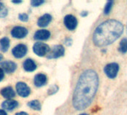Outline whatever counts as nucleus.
<instances>
[{
	"mask_svg": "<svg viewBox=\"0 0 127 115\" xmlns=\"http://www.w3.org/2000/svg\"><path fill=\"white\" fill-rule=\"evenodd\" d=\"M64 26H66V28L67 29L73 31L76 28L77 24H78V21H77V19L74 16L69 14L64 17Z\"/></svg>",
	"mask_w": 127,
	"mask_h": 115,
	"instance_id": "obj_9",
	"label": "nucleus"
},
{
	"mask_svg": "<svg viewBox=\"0 0 127 115\" xmlns=\"http://www.w3.org/2000/svg\"><path fill=\"white\" fill-rule=\"evenodd\" d=\"M2 69L7 73H12L17 69V64L11 61H5L0 64Z\"/></svg>",
	"mask_w": 127,
	"mask_h": 115,
	"instance_id": "obj_10",
	"label": "nucleus"
},
{
	"mask_svg": "<svg viewBox=\"0 0 127 115\" xmlns=\"http://www.w3.org/2000/svg\"><path fill=\"white\" fill-rule=\"evenodd\" d=\"M50 37V32L48 30L41 29L38 30L34 33V38L37 40H46Z\"/></svg>",
	"mask_w": 127,
	"mask_h": 115,
	"instance_id": "obj_11",
	"label": "nucleus"
},
{
	"mask_svg": "<svg viewBox=\"0 0 127 115\" xmlns=\"http://www.w3.org/2000/svg\"><path fill=\"white\" fill-rule=\"evenodd\" d=\"M64 48L61 45H56L52 47V49L49 52V55L47 56V58L52 59V58H57L61 57L64 54Z\"/></svg>",
	"mask_w": 127,
	"mask_h": 115,
	"instance_id": "obj_5",
	"label": "nucleus"
},
{
	"mask_svg": "<svg viewBox=\"0 0 127 115\" xmlns=\"http://www.w3.org/2000/svg\"><path fill=\"white\" fill-rule=\"evenodd\" d=\"M12 2L14 4H19V3H22V1H12Z\"/></svg>",
	"mask_w": 127,
	"mask_h": 115,
	"instance_id": "obj_30",
	"label": "nucleus"
},
{
	"mask_svg": "<svg viewBox=\"0 0 127 115\" xmlns=\"http://www.w3.org/2000/svg\"><path fill=\"white\" fill-rule=\"evenodd\" d=\"M23 68L27 72H32L36 70L37 65L32 59L28 58L23 63Z\"/></svg>",
	"mask_w": 127,
	"mask_h": 115,
	"instance_id": "obj_16",
	"label": "nucleus"
},
{
	"mask_svg": "<svg viewBox=\"0 0 127 115\" xmlns=\"http://www.w3.org/2000/svg\"><path fill=\"white\" fill-rule=\"evenodd\" d=\"M46 82H47L46 76L43 73H38L34 76V83L35 86H37L38 87L45 85L46 84Z\"/></svg>",
	"mask_w": 127,
	"mask_h": 115,
	"instance_id": "obj_12",
	"label": "nucleus"
},
{
	"mask_svg": "<svg viewBox=\"0 0 127 115\" xmlns=\"http://www.w3.org/2000/svg\"><path fill=\"white\" fill-rule=\"evenodd\" d=\"M16 90H17V92L19 94V96H20L22 97H27L31 93L30 87L26 83L21 82L17 83Z\"/></svg>",
	"mask_w": 127,
	"mask_h": 115,
	"instance_id": "obj_7",
	"label": "nucleus"
},
{
	"mask_svg": "<svg viewBox=\"0 0 127 115\" xmlns=\"http://www.w3.org/2000/svg\"><path fill=\"white\" fill-rule=\"evenodd\" d=\"M99 78L92 70H85L80 76L73 96V105L79 111L87 108L97 91Z\"/></svg>",
	"mask_w": 127,
	"mask_h": 115,
	"instance_id": "obj_1",
	"label": "nucleus"
},
{
	"mask_svg": "<svg viewBox=\"0 0 127 115\" xmlns=\"http://www.w3.org/2000/svg\"><path fill=\"white\" fill-rule=\"evenodd\" d=\"M2 59H3V55L2 54H0V61H1Z\"/></svg>",
	"mask_w": 127,
	"mask_h": 115,
	"instance_id": "obj_31",
	"label": "nucleus"
},
{
	"mask_svg": "<svg viewBox=\"0 0 127 115\" xmlns=\"http://www.w3.org/2000/svg\"><path fill=\"white\" fill-rule=\"evenodd\" d=\"M72 43H73V40H72L71 38H67V39L65 40V42H64V43H65L67 46H70V45L72 44Z\"/></svg>",
	"mask_w": 127,
	"mask_h": 115,
	"instance_id": "obj_25",
	"label": "nucleus"
},
{
	"mask_svg": "<svg viewBox=\"0 0 127 115\" xmlns=\"http://www.w3.org/2000/svg\"><path fill=\"white\" fill-rule=\"evenodd\" d=\"M4 76H5V74H4V70L0 68V82H1L3 79H4Z\"/></svg>",
	"mask_w": 127,
	"mask_h": 115,
	"instance_id": "obj_26",
	"label": "nucleus"
},
{
	"mask_svg": "<svg viewBox=\"0 0 127 115\" xmlns=\"http://www.w3.org/2000/svg\"><path fill=\"white\" fill-rule=\"evenodd\" d=\"M10 47V40L8 37H5L0 40V50L2 52H6Z\"/></svg>",
	"mask_w": 127,
	"mask_h": 115,
	"instance_id": "obj_17",
	"label": "nucleus"
},
{
	"mask_svg": "<svg viewBox=\"0 0 127 115\" xmlns=\"http://www.w3.org/2000/svg\"><path fill=\"white\" fill-rule=\"evenodd\" d=\"M18 17H19V20L23 22H27L29 20V16L27 14H25V13L20 14Z\"/></svg>",
	"mask_w": 127,
	"mask_h": 115,
	"instance_id": "obj_24",
	"label": "nucleus"
},
{
	"mask_svg": "<svg viewBox=\"0 0 127 115\" xmlns=\"http://www.w3.org/2000/svg\"><path fill=\"white\" fill-rule=\"evenodd\" d=\"M88 11H82V12L81 13V16H82V17H86V16L88 15Z\"/></svg>",
	"mask_w": 127,
	"mask_h": 115,
	"instance_id": "obj_28",
	"label": "nucleus"
},
{
	"mask_svg": "<svg viewBox=\"0 0 127 115\" xmlns=\"http://www.w3.org/2000/svg\"><path fill=\"white\" fill-rule=\"evenodd\" d=\"M43 3H44V1H43V0H32L31 2V5L33 7H38Z\"/></svg>",
	"mask_w": 127,
	"mask_h": 115,
	"instance_id": "obj_23",
	"label": "nucleus"
},
{
	"mask_svg": "<svg viewBox=\"0 0 127 115\" xmlns=\"http://www.w3.org/2000/svg\"><path fill=\"white\" fill-rule=\"evenodd\" d=\"M126 34H127V24H126Z\"/></svg>",
	"mask_w": 127,
	"mask_h": 115,
	"instance_id": "obj_33",
	"label": "nucleus"
},
{
	"mask_svg": "<svg viewBox=\"0 0 127 115\" xmlns=\"http://www.w3.org/2000/svg\"><path fill=\"white\" fill-rule=\"evenodd\" d=\"M79 115H88V114H81Z\"/></svg>",
	"mask_w": 127,
	"mask_h": 115,
	"instance_id": "obj_32",
	"label": "nucleus"
},
{
	"mask_svg": "<svg viewBox=\"0 0 127 115\" xmlns=\"http://www.w3.org/2000/svg\"><path fill=\"white\" fill-rule=\"evenodd\" d=\"M113 4H114V2H113V1H108V2L106 3V5H105V8H104V14H105V15H107V14H108L110 13Z\"/></svg>",
	"mask_w": 127,
	"mask_h": 115,
	"instance_id": "obj_21",
	"label": "nucleus"
},
{
	"mask_svg": "<svg viewBox=\"0 0 127 115\" xmlns=\"http://www.w3.org/2000/svg\"><path fill=\"white\" fill-rule=\"evenodd\" d=\"M119 51L122 53H126L127 52V38H123L120 43Z\"/></svg>",
	"mask_w": 127,
	"mask_h": 115,
	"instance_id": "obj_19",
	"label": "nucleus"
},
{
	"mask_svg": "<svg viewBox=\"0 0 127 115\" xmlns=\"http://www.w3.org/2000/svg\"><path fill=\"white\" fill-rule=\"evenodd\" d=\"M105 73L110 79H114L119 71V65L117 63H111L107 64L104 68Z\"/></svg>",
	"mask_w": 127,
	"mask_h": 115,
	"instance_id": "obj_4",
	"label": "nucleus"
},
{
	"mask_svg": "<svg viewBox=\"0 0 127 115\" xmlns=\"http://www.w3.org/2000/svg\"><path fill=\"white\" fill-rule=\"evenodd\" d=\"M0 115H8L4 110H0Z\"/></svg>",
	"mask_w": 127,
	"mask_h": 115,
	"instance_id": "obj_29",
	"label": "nucleus"
},
{
	"mask_svg": "<svg viewBox=\"0 0 127 115\" xmlns=\"http://www.w3.org/2000/svg\"><path fill=\"white\" fill-rule=\"evenodd\" d=\"M123 24L115 20H108L101 23L94 31L93 41L99 47L111 44L123 32Z\"/></svg>",
	"mask_w": 127,
	"mask_h": 115,
	"instance_id": "obj_2",
	"label": "nucleus"
},
{
	"mask_svg": "<svg viewBox=\"0 0 127 115\" xmlns=\"http://www.w3.org/2000/svg\"><path fill=\"white\" fill-rule=\"evenodd\" d=\"M58 90V87L57 85H52L49 87V90H48V94L49 95H53L54 93H55Z\"/></svg>",
	"mask_w": 127,
	"mask_h": 115,
	"instance_id": "obj_22",
	"label": "nucleus"
},
{
	"mask_svg": "<svg viewBox=\"0 0 127 115\" xmlns=\"http://www.w3.org/2000/svg\"><path fill=\"white\" fill-rule=\"evenodd\" d=\"M0 93H1V95L3 97L8 99H11V98L15 96V92L13 90V88L10 86L2 88L1 91H0Z\"/></svg>",
	"mask_w": 127,
	"mask_h": 115,
	"instance_id": "obj_15",
	"label": "nucleus"
},
{
	"mask_svg": "<svg viewBox=\"0 0 127 115\" xmlns=\"http://www.w3.org/2000/svg\"><path fill=\"white\" fill-rule=\"evenodd\" d=\"M27 46L24 44H18L12 49V54L16 58H21L27 53Z\"/></svg>",
	"mask_w": 127,
	"mask_h": 115,
	"instance_id": "obj_8",
	"label": "nucleus"
},
{
	"mask_svg": "<svg viewBox=\"0 0 127 115\" xmlns=\"http://www.w3.org/2000/svg\"><path fill=\"white\" fill-rule=\"evenodd\" d=\"M33 52L38 56L43 57L50 52L49 46L42 42H37L33 46Z\"/></svg>",
	"mask_w": 127,
	"mask_h": 115,
	"instance_id": "obj_3",
	"label": "nucleus"
},
{
	"mask_svg": "<svg viewBox=\"0 0 127 115\" xmlns=\"http://www.w3.org/2000/svg\"><path fill=\"white\" fill-rule=\"evenodd\" d=\"M28 33H29L28 29L23 26H15L12 29L11 32V36L13 37L18 38V39L24 38L28 34Z\"/></svg>",
	"mask_w": 127,
	"mask_h": 115,
	"instance_id": "obj_6",
	"label": "nucleus"
},
{
	"mask_svg": "<svg viewBox=\"0 0 127 115\" xmlns=\"http://www.w3.org/2000/svg\"><path fill=\"white\" fill-rule=\"evenodd\" d=\"M7 15H8V8L4 5V3L0 2V18H4Z\"/></svg>",
	"mask_w": 127,
	"mask_h": 115,
	"instance_id": "obj_20",
	"label": "nucleus"
},
{
	"mask_svg": "<svg viewBox=\"0 0 127 115\" xmlns=\"http://www.w3.org/2000/svg\"><path fill=\"white\" fill-rule=\"evenodd\" d=\"M28 106L30 107L31 108L36 110V111H40L41 109V105L38 100H32L30 101L28 103Z\"/></svg>",
	"mask_w": 127,
	"mask_h": 115,
	"instance_id": "obj_18",
	"label": "nucleus"
},
{
	"mask_svg": "<svg viewBox=\"0 0 127 115\" xmlns=\"http://www.w3.org/2000/svg\"><path fill=\"white\" fill-rule=\"evenodd\" d=\"M17 106H18V102L16 100H12V99L5 100L2 103V108L7 111H12L14 108H16Z\"/></svg>",
	"mask_w": 127,
	"mask_h": 115,
	"instance_id": "obj_14",
	"label": "nucleus"
},
{
	"mask_svg": "<svg viewBox=\"0 0 127 115\" xmlns=\"http://www.w3.org/2000/svg\"><path fill=\"white\" fill-rule=\"evenodd\" d=\"M52 16L50 14H46L41 16L38 19L37 26L39 27H46L50 23V22L52 21Z\"/></svg>",
	"mask_w": 127,
	"mask_h": 115,
	"instance_id": "obj_13",
	"label": "nucleus"
},
{
	"mask_svg": "<svg viewBox=\"0 0 127 115\" xmlns=\"http://www.w3.org/2000/svg\"><path fill=\"white\" fill-rule=\"evenodd\" d=\"M15 115H29L26 112H24V111H21V112H18Z\"/></svg>",
	"mask_w": 127,
	"mask_h": 115,
	"instance_id": "obj_27",
	"label": "nucleus"
}]
</instances>
